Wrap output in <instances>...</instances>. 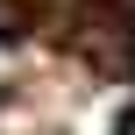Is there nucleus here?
<instances>
[{
    "label": "nucleus",
    "mask_w": 135,
    "mask_h": 135,
    "mask_svg": "<svg viewBox=\"0 0 135 135\" xmlns=\"http://www.w3.org/2000/svg\"><path fill=\"white\" fill-rule=\"evenodd\" d=\"M121 135H135V114H128V121H121Z\"/></svg>",
    "instance_id": "f03ea898"
},
{
    "label": "nucleus",
    "mask_w": 135,
    "mask_h": 135,
    "mask_svg": "<svg viewBox=\"0 0 135 135\" xmlns=\"http://www.w3.org/2000/svg\"><path fill=\"white\" fill-rule=\"evenodd\" d=\"M7 71H14V50H7V43H0V85H7Z\"/></svg>",
    "instance_id": "f257e3e1"
}]
</instances>
